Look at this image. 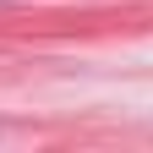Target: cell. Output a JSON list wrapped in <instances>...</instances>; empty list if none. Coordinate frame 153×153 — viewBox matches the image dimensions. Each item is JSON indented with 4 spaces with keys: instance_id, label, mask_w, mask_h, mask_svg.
I'll return each mask as SVG.
<instances>
[]
</instances>
